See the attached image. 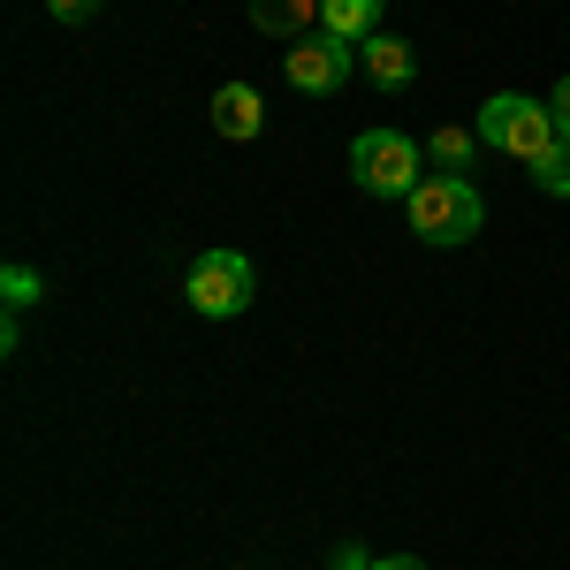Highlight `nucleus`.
<instances>
[{"label": "nucleus", "mask_w": 570, "mask_h": 570, "mask_svg": "<svg viewBox=\"0 0 570 570\" xmlns=\"http://www.w3.org/2000/svg\"><path fill=\"white\" fill-rule=\"evenodd\" d=\"M532 183H540L548 198H570V137L548 153V160H540V168H532Z\"/></svg>", "instance_id": "f8f14e48"}, {"label": "nucleus", "mask_w": 570, "mask_h": 570, "mask_svg": "<svg viewBox=\"0 0 570 570\" xmlns=\"http://www.w3.org/2000/svg\"><path fill=\"white\" fill-rule=\"evenodd\" d=\"M327 570H373V556H365V548H357V540H343V548H335V556H327Z\"/></svg>", "instance_id": "ddd939ff"}, {"label": "nucleus", "mask_w": 570, "mask_h": 570, "mask_svg": "<svg viewBox=\"0 0 570 570\" xmlns=\"http://www.w3.org/2000/svg\"><path fill=\"white\" fill-rule=\"evenodd\" d=\"M0 297H8V312H23V305H39V297H46V282L31 274V266H8V274H0Z\"/></svg>", "instance_id": "9b49d317"}, {"label": "nucleus", "mask_w": 570, "mask_h": 570, "mask_svg": "<svg viewBox=\"0 0 570 570\" xmlns=\"http://www.w3.org/2000/svg\"><path fill=\"white\" fill-rule=\"evenodd\" d=\"M548 107H556V130L570 137V77H563V85H556V91H548Z\"/></svg>", "instance_id": "2eb2a0df"}, {"label": "nucleus", "mask_w": 570, "mask_h": 570, "mask_svg": "<svg viewBox=\"0 0 570 570\" xmlns=\"http://www.w3.org/2000/svg\"><path fill=\"white\" fill-rule=\"evenodd\" d=\"M99 0H46V16H61V23H77V16H91Z\"/></svg>", "instance_id": "4468645a"}, {"label": "nucleus", "mask_w": 570, "mask_h": 570, "mask_svg": "<svg viewBox=\"0 0 570 570\" xmlns=\"http://www.w3.org/2000/svg\"><path fill=\"white\" fill-rule=\"evenodd\" d=\"M183 297H190V312H206V320H236V312H252V297H259V274H252L244 252L220 244V252H198L190 259Z\"/></svg>", "instance_id": "20e7f679"}, {"label": "nucleus", "mask_w": 570, "mask_h": 570, "mask_svg": "<svg viewBox=\"0 0 570 570\" xmlns=\"http://www.w3.org/2000/svg\"><path fill=\"white\" fill-rule=\"evenodd\" d=\"M381 8H389V0H320V31L343 39V46H365L381 31Z\"/></svg>", "instance_id": "0eeeda50"}, {"label": "nucleus", "mask_w": 570, "mask_h": 570, "mask_svg": "<svg viewBox=\"0 0 570 570\" xmlns=\"http://www.w3.org/2000/svg\"><path fill=\"white\" fill-rule=\"evenodd\" d=\"M351 176H357V190H373V198H411V190L426 183V153L403 130H357L351 137Z\"/></svg>", "instance_id": "7ed1b4c3"}, {"label": "nucleus", "mask_w": 570, "mask_h": 570, "mask_svg": "<svg viewBox=\"0 0 570 570\" xmlns=\"http://www.w3.org/2000/svg\"><path fill=\"white\" fill-rule=\"evenodd\" d=\"M480 145H494V153H510V160H525V168H540L556 145H563V130H556V107L548 99H525V91H494L480 107Z\"/></svg>", "instance_id": "f03ea898"}, {"label": "nucleus", "mask_w": 570, "mask_h": 570, "mask_svg": "<svg viewBox=\"0 0 570 570\" xmlns=\"http://www.w3.org/2000/svg\"><path fill=\"white\" fill-rule=\"evenodd\" d=\"M259 122H266V107H259V91H252V85H220L214 91V130L228 137V145L259 137Z\"/></svg>", "instance_id": "6e6552de"}, {"label": "nucleus", "mask_w": 570, "mask_h": 570, "mask_svg": "<svg viewBox=\"0 0 570 570\" xmlns=\"http://www.w3.org/2000/svg\"><path fill=\"white\" fill-rule=\"evenodd\" d=\"M480 228H487V206H480V190H472V176L434 168V176L411 190V236H419V244L449 252V244H472Z\"/></svg>", "instance_id": "f257e3e1"}, {"label": "nucleus", "mask_w": 570, "mask_h": 570, "mask_svg": "<svg viewBox=\"0 0 570 570\" xmlns=\"http://www.w3.org/2000/svg\"><path fill=\"white\" fill-rule=\"evenodd\" d=\"M351 53H357V46L327 39V31H312V39L282 46V69H289V91H305V99H335V91L351 85Z\"/></svg>", "instance_id": "39448f33"}, {"label": "nucleus", "mask_w": 570, "mask_h": 570, "mask_svg": "<svg viewBox=\"0 0 570 570\" xmlns=\"http://www.w3.org/2000/svg\"><path fill=\"white\" fill-rule=\"evenodd\" d=\"M472 145H480V130H434V137H426V160H434V168H449V176H456V168H464V160H472Z\"/></svg>", "instance_id": "9d476101"}, {"label": "nucleus", "mask_w": 570, "mask_h": 570, "mask_svg": "<svg viewBox=\"0 0 570 570\" xmlns=\"http://www.w3.org/2000/svg\"><path fill=\"white\" fill-rule=\"evenodd\" d=\"M252 23L266 39H305V23H320V0H252Z\"/></svg>", "instance_id": "1a4fd4ad"}, {"label": "nucleus", "mask_w": 570, "mask_h": 570, "mask_svg": "<svg viewBox=\"0 0 570 570\" xmlns=\"http://www.w3.org/2000/svg\"><path fill=\"white\" fill-rule=\"evenodd\" d=\"M373 570H426L419 556H373Z\"/></svg>", "instance_id": "dca6fc26"}, {"label": "nucleus", "mask_w": 570, "mask_h": 570, "mask_svg": "<svg viewBox=\"0 0 570 570\" xmlns=\"http://www.w3.org/2000/svg\"><path fill=\"white\" fill-rule=\"evenodd\" d=\"M357 61H365V77L381 91H403L419 77V53H411V39H395V31H373V39L357 46Z\"/></svg>", "instance_id": "423d86ee"}]
</instances>
